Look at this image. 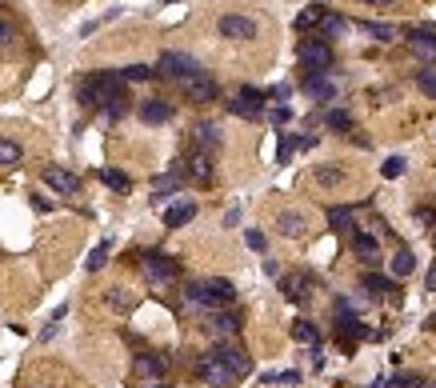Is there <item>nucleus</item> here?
I'll use <instances>...</instances> for the list:
<instances>
[{"instance_id": "obj_34", "label": "nucleus", "mask_w": 436, "mask_h": 388, "mask_svg": "<svg viewBox=\"0 0 436 388\" xmlns=\"http://www.w3.org/2000/svg\"><path fill=\"white\" fill-rule=\"evenodd\" d=\"M104 264H108V244H96V249L88 252V273H100V268H104Z\"/></svg>"}, {"instance_id": "obj_14", "label": "nucleus", "mask_w": 436, "mask_h": 388, "mask_svg": "<svg viewBox=\"0 0 436 388\" xmlns=\"http://www.w3.org/2000/svg\"><path fill=\"white\" fill-rule=\"evenodd\" d=\"M185 168H188V180H197V184H212V156L208 152H200V149H192L188 152V161H185Z\"/></svg>"}, {"instance_id": "obj_8", "label": "nucleus", "mask_w": 436, "mask_h": 388, "mask_svg": "<svg viewBox=\"0 0 436 388\" xmlns=\"http://www.w3.org/2000/svg\"><path fill=\"white\" fill-rule=\"evenodd\" d=\"M216 28H220L225 40H256V20H249V16H240V13H225Z\"/></svg>"}, {"instance_id": "obj_33", "label": "nucleus", "mask_w": 436, "mask_h": 388, "mask_svg": "<svg viewBox=\"0 0 436 388\" xmlns=\"http://www.w3.org/2000/svg\"><path fill=\"white\" fill-rule=\"evenodd\" d=\"M316 20H324V4H309V8H304V13L297 16V28L304 32V28H312Z\"/></svg>"}, {"instance_id": "obj_7", "label": "nucleus", "mask_w": 436, "mask_h": 388, "mask_svg": "<svg viewBox=\"0 0 436 388\" xmlns=\"http://www.w3.org/2000/svg\"><path fill=\"white\" fill-rule=\"evenodd\" d=\"M180 88H185V96H188L192 104H212L216 96H220V85H216L208 73H197L192 80H185Z\"/></svg>"}, {"instance_id": "obj_46", "label": "nucleus", "mask_w": 436, "mask_h": 388, "mask_svg": "<svg viewBox=\"0 0 436 388\" xmlns=\"http://www.w3.org/2000/svg\"><path fill=\"white\" fill-rule=\"evenodd\" d=\"M168 4H173V0H168Z\"/></svg>"}, {"instance_id": "obj_12", "label": "nucleus", "mask_w": 436, "mask_h": 388, "mask_svg": "<svg viewBox=\"0 0 436 388\" xmlns=\"http://www.w3.org/2000/svg\"><path fill=\"white\" fill-rule=\"evenodd\" d=\"M300 88L309 92L312 101H337V80L324 73H309L304 80H300Z\"/></svg>"}, {"instance_id": "obj_45", "label": "nucleus", "mask_w": 436, "mask_h": 388, "mask_svg": "<svg viewBox=\"0 0 436 388\" xmlns=\"http://www.w3.org/2000/svg\"><path fill=\"white\" fill-rule=\"evenodd\" d=\"M364 4H380V8H388V4H397V0H364Z\"/></svg>"}, {"instance_id": "obj_23", "label": "nucleus", "mask_w": 436, "mask_h": 388, "mask_svg": "<svg viewBox=\"0 0 436 388\" xmlns=\"http://www.w3.org/2000/svg\"><path fill=\"white\" fill-rule=\"evenodd\" d=\"M104 304H108L113 313H132V308H137V296H132L128 288H108V292H104Z\"/></svg>"}, {"instance_id": "obj_36", "label": "nucleus", "mask_w": 436, "mask_h": 388, "mask_svg": "<svg viewBox=\"0 0 436 388\" xmlns=\"http://www.w3.org/2000/svg\"><path fill=\"white\" fill-rule=\"evenodd\" d=\"M120 76H125L128 85H132V80H152V76H156V73H152L149 64H128V68H125V73H120Z\"/></svg>"}, {"instance_id": "obj_32", "label": "nucleus", "mask_w": 436, "mask_h": 388, "mask_svg": "<svg viewBox=\"0 0 436 388\" xmlns=\"http://www.w3.org/2000/svg\"><path fill=\"white\" fill-rule=\"evenodd\" d=\"M364 32H368V37H376V40H400V28L397 25H376V20H368V25H364Z\"/></svg>"}, {"instance_id": "obj_18", "label": "nucleus", "mask_w": 436, "mask_h": 388, "mask_svg": "<svg viewBox=\"0 0 436 388\" xmlns=\"http://www.w3.org/2000/svg\"><path fill=\"white\" fill-rule=\"evenodd\" d=\"M192 216H197V201H176V204H168V208H164V225L180 228V225H188Z\"/></svg>"}, {"instance_id": "obj_21", "label": "nucleus", "mask_w": 436, "mask_h": 388, "mask_svg": "<svg viewBox=\"0 0 436 388\" xmlns=\"http://www.w3.org/2000/svg\"><path fill=\"white\" fill-rule=\"evenodd\" d=\"M388 273H392V280H404V276L416 273V256H412V249H397V252H392Z\"/></svg>"}, {"instance_id": "obj_25", "label": "nucleus", "mask_w": 436, "mask_h": 388, "mask_svg": "<svg viewBox=\"0 0 436 388\" xmlns=\"http://www.w3.org/2000/svg\"><path fill=\"white\" fill-rule=\"evenodd\" d=\"M409 44H412V52H421L424 61H436V32H424L421 28V32H412Z\"/></svg>"}, {"instance_id": "obj_38", "label": "nucleus", "mask_w": 436, "mask_h": 388, "mask_svg": "<svg viewBox=\"0 0 436 388\" xmlns=\"http://www.w3.org/2000/svg\"><path fill=\"white\" fill-rule=\"evenodd\" d=\"M328 125L340 128V132H349V128H352V116L344 113V108H332V113H328Z\"/></svg>"}, {"instance_id": "obj_15", "label": "nucleus", "mask_w": 436, "mask_h": 388, "mask_svg": "<svg viewBox=\"0 0 436 388\" xmlns=\"http://www.w3.org/2000/svg\"><path fill=\"white\" fill-rule=\"evenodd\" d=\"M312 288H316V280H312V276H304V273H292V276H285V280H280V292H285L288 301H309Z\"/></svg>"}, {"instance_id": "obj_3", "label": "nucleus", "mask_w": 436, "mask_h": 388, "mask_svg": "<svg viewBox=\"0 0 436 388\" xmlns=\"http://www.w3.org/2000/svg\"><path fill=\"white\" fill-rule=\"evenodd\" d=\"M156 76H164V80H176V85H185V80H192L197 73H204L188 52H161V61H156V68H152Z\"/></svg>"}, {"instance_id": "obj_29", "label": "nucleus", "mask_w": 436, "mask_h": 388, "mask_svg": "<svg viewBox=\"0 0 436 388\" xmlns=\"http://www.w3.org/2000/svg\"><path fill=\"white\" fill-rule=\"evenodd\" d=\"M361 288H368V292H392V288H397V280H392V276L364 273V276H361Z\"/></svg>"}, {"instance_id": "obj_10", "label": "nucleus", "mask_w": 436, "mask_h": 388, "mask_svg": "<svg viewBox=\"0 0 436 388\" xmlns=\"http://www.w3.org/2000/svg\"><path fill=\"white\" fill-rule=\"evenodd\" d=\"M204 332H212V337H232V332H240V316L228 313V308H212V313H204Z\"/></svg>"}, {"instance_id": "obj_1", "label": "nucleus", "mask_w": 436, "mask_h": 388, "mask_svg": "<svg viewBox=\"0 0 436 388\" xmlns=\"http://www.w3.org/2000/svg\"><path fill=\"white\" fill-rule=\"evenodd\" d=\"M85 108H104L108 116H125L128 104V80L120 73H92L85 85L76 88Z\"/></svg>"}, {"instance_id": "obj_30", "label": "nucleus", "mask_w": 436, "mask_h": 388, "mask_svg": "<svg viewBox=\"0 0 436 388\" xmlns=\"http://www.w3.org/2000/svg\"><path fill=\"white\" fill-rule=\"evenodd\" d=\"M328 225L337 228V232H352V208H328Z\"/></svg>"}, {"instance_id": "obj_9", "label": "nucleus", "mask_w": 436, "mask_h": 388, "mask_svg": "<svg viewBox=\"0 0 436 388\" xmlns=\"http://www.w3.org/2000/svg\"><path fill=\"white\" fill-rule=\"evenodd\" d=\"M264 92H256V88H240L237 92V101L228 104V113L232 116H244V120H261L264 116Z\"/></svg>"}, {"instance_id": "obj_16", "label": "nucleus", "mask_w": 436, "mask_h": 388, "mask_svg": "<svg viewBox=\"0 0 436 388\" xmlns=\"http://www.w3.org/2000/svg\"><path fill=\"white\" fill-rule=\"evenodd\" d=\"M137 116L144 120V125H168V120H173V104H168V101H156V96H152V101H144V104L137 108Z\"/></svg>"}, {"instance_id": "obj_39", "label": "nucleus", "mask_w": 436, "mask_h": 388, "mask_svg": "<svg viewBox=\"0 0 436 388\" xmlns=\"http://www.w3.org/2000/svg\"><path fill=\"white\" fill-rule=\"evenodd\" d=\"M316 180H320V184H340L344 176H340V168H332V164H324L320 173H316Z\"/></svg>"}, {"instance_id": "obj_20", "label": "nucleus", "mask_w": 436, "mask_h": 388, "mask_svg": "<svg viewBox=\"0 0 436 388\" xmlns=\"http://www.w3.org/2000/svg\"><path fill=\"white\" fill-rule=\"evenodd\" d=\"M352 249H356V256H361L364 264H376V256H380V240L352 228Z\"/></svg>"}, {"instance_id": "obj_5", "label": "nucleus", "mask_w": 436, "mask_h": 388, "mask_svg": "<svg viewBox=\"0 0 436 388\" xmlns=\"http://www.w3.org/2000/svg\"><path fill=\"white\" fill-rule=\"evenodd\" d=\"M144 276H149L152 284H168V280H176L180 276V264L168 261V256H161V252H144Z\"/></svg>"}, {"instance_id": "obj_22", "label": "nucleus", "mask_w": 436, "mask_h": 388, "mask_svg": "<svg viewBox=\"0 0 436 388\" xmlns=\"http://www.w3.org/2000/svg\"><path fill=\"white\" fill-rule=\"evenodd\" d=\"M192 137H197V149L200 152H216V149H220V128L212 125V120H200Z\"/></svg>"}, {"instance_id": "obj_4", "label": "nucleus", "mask_w": 436, "mask_h": 388, "mask_svg": "<svg viewBox=\"0 0 436 388\" xmlns=\"http://www.w3.org/2000/svg\"><path fill=\"white\" fill-rule=\"evenodd\" d=\"M300 68L304 73H328L332 68V44L328 40H304L300 44Z\"/></svg>"}, {"instance_id": "obj_2", "label": "nucleus", "mask_w": 436, "mask_h": 388, "mask_svg": "<svg viewBox=\"0 0 436 388\" xmlns=\"http://www.w3.org/2000/svg\"><path fill=\"white\" fill-rule=\"evenodd\" d=\"M185 296L197 304V308L212 313V308H228V304L237 301V288L228 284V280H220V276H208V280H188Z\"/></svg>"}, {"instance_id": "obj_17", "label": "nucleus", "mask_w": 436, "mask_h": 388, "mask_svg": "<svg viewBox=\"0 0 436 388\" xmlns=\"http://www.w3.org/2000/svg\"><path fill=\"white\" fill-rule=\"evenodd\" d=\"M132 368H137V376H140V380H152V376H164L168 361H164V356H156V352H140Z\"/></svg>"}, {"instance_id": "obj_28", "label": "nucleus", "mask_w": 436, "mask_h": 388, "mask_svg": "<svg viewBox=\"0 0 436 388\" xmlns=\"http://www.w3.org/2000/svg\"><path fill=\"white\" fill-rule=\"evenodd\" d=\"M100 180L113 188V192H128V188H132V180H128L120 168H100Z\"/></svg>"}, {"instance_id": "obj_44", "label": "nucleus", "mask_w": 436, "mask_h": 388, "mask_svg": "<svg viewBox=\"0 0 436 388\" xmlns=\"http://www.w3.org/2000/svg\"><path fill=\"white\" fill-rule=\"evenodd\" d=\"M32 204H37L40 213H49V208H52V201H49V196H32Z\"/></svg>"}, {"instance_id": "obj_37", "label": "nucleus", "mask_w": 436, "mask_h": 388, "mask_svg": "<svg viewBox=\"0 0 436 388\" xmlns=\"http://www.w3.org/2000/svg\"><path fill=\"white\" fill-rule=\"evenodd\" d=\"M404 168H409V161H404V156H388L380 173H385L388 180H397V176H404Z\"/></svg>"}, {"instance_id": "obj_41", "label": "nucleus", "mask_w": 436, "mask_h": 388, "mask_svg": "<svg viewBox=\"0 0 436 388\" xmlns=\"http://www.w3.org/2000/svg\"><path fill=\"white\" fill-rule=\"evenodd\" d=\"M244 240H249V249H252V252H264V244H268L261 228H249V232H244Z\"/></svg>"}, {"instance_id": "obj_6", "label": "nucleus", "mask_w": 436, "mask_h": 388, "mask_svg": "<svg viewBox=\"0 0 436 388\" xmlns=\"http://www.w3.org/2000/svg\"><path fill=\"white\" fill-rule=\"evenodd\" d=\"M212 356H216V361L225 364V368H228L232 376H237V380H244V376L252 373L249 352H244V349H237V344H216V349H212Z\"/></svg>"}, {"instance_id": "obj_13", "label": "nucleus", "mask_w": 436, "mask_h": 388, "mask_svg": "<svg viewBox=\"0 0 436 388\" xmlns=\"http://www.w3.org/2000/svg\"><path fill=\"white\" fill-rule=\"evenodd\" d=\"M44 184L56 188V192H64V196H73V192H80V176L68 173V168H61V164H49V168H44Z\"/></svg>"}, {"instance_id": "obj_26", "label": "nucleus", "mask_w": 436, "mask_h": 388, "mask_svg": "<svg viewBox=\"0 0 436 388\" xmlns=\"http://www.w3.org/2000/svg\"><path fill=\"white\" fill-rule=\"evenodd\" d=\"M337 328L340 332H344V337L349 340H361V337H368V328L361 325V320H356V316L352 313H337Z\"/></svg>"}, {"instance_id": "obj_24", "label": "nucleus", "mask_w": 436, "mask_h": 388, "mask_svg": "<svg viewBox=\"0 0 436 388\" xmlns=\"http://www.w3.org/2000/svg\"><path fill=\"white\" fill-rule=\"evenodd\" d=\"M292 340H297V344L316 349V344H320V332H316V325H312V320H292Z\"/></svg>"}, {"instance_id": "obj_31", "label": "nucleus", "mask_w": 436, "mask_h": 388, "mask_svg": "<svg viewBox=\"0 0 436 388\" xmlns=\"http://www.w3.org/2000/svg\"><path fill=\"white\" fill-rule=\"evenodd\" d=\"M20 156H25V149L13 137H0V164H16Z\"/></svg>"}, {"instance_id": "obj_35", "label": "nucleus", "mask_w": 436, "mask_h": 388, "mask_svg": "<svg viewBox=\"0 0 436 388\" xmlns=\"http://www.w3.org/2000/svg\"><path fill=\"white\" fill-rule=\"evenodd\" d=\"M416 88H421L424 96H436V73L432 68H421V73H416Z\"/></svg>"}, {"instance_id": "obj_42", "label": "nucleus", "mask_w": 436, "mask_h": 388, "mask_svg": "<svg viewBox=\"0 0 436 388\" xmlns=\"http://www.w3.org/2000/svg\"><path fill=\"white\" fill-rule=\"evenodd\" d=\"M8 40H16V28H13V20L0 16V44H8Z\"/></svg>"}, {"instance_id": "obj_40", "label": "nucleus", "mask_w": 436, "mask_h": 388, "mask_svg": "<svg viewBox=\"0 0 436 388\" xmlns=\"http://www.w3.org/2000/svg\"><path fill=\"white\" fill-rule=\"evenodd\" d=\"M292 149H297V137H280V152H276V161L288 164V161H292Z\"/></svg>"}, {"instance_id": "obj_43", "label": "nucleus", "mask_w": 436, "mask_h": 388, "mask_svg": "<svg viewBox=\"0 0 436 388\" xmlns=\"http://www.w3.org/2000/svg\"><path fill=\"white\" fill-rule=\"evenodd\" d=\"M268 116H273V125H285V120H288V116H292V113H288L285 104H280V108H273V113H268Z\"/></svg>"}, {"instance_id": "obj_27", "label": "nucleus", "mask_w": 436, "mask_h": 388, "mask_svg": "<svg viewBox=\"0 0 436 388\" xmlns=\"http://www.w3.org/2000/svg\"><path fill=\"white\" fill-rule=\"evenodd\" d=\"M180 180H185V173H164V176H156V184H152V196H156V204L164 201V192H173V188H180Z\"/></svg>"}, {"instance_id": "obj_11", "label": "nucleus", "mask_w": 436, "mask_h": 388, "mask_svg": "<svg viewBox=\"0 0 436 388\" xmlns=\"http://www.w3.org/2000/svg\"><path fill=\"white\" fill-rule=\"evenodd\" d=\"M197 373L204 376V380H208L212 388H232V384H237V376L228 373V368H225L220 361H216L212 352H208V356H200V368H197Z\"/></svg>"}, {"instance_id": "obj_19", "label": "nucleus", "mask_w": 436, "mask_h": 388, "mask_svg": "<svg viewBox=\"0 0 436 388\" xmlns=\"http://www.w3.org/2000/svg\"><path fill=\"white\" fill-rule=\"evenodd\" d=\"M276 232L288 237V240H300L304 232H309V225H304V216H300V213H280V216H276Z\"/></svg>"}]
</instances>
